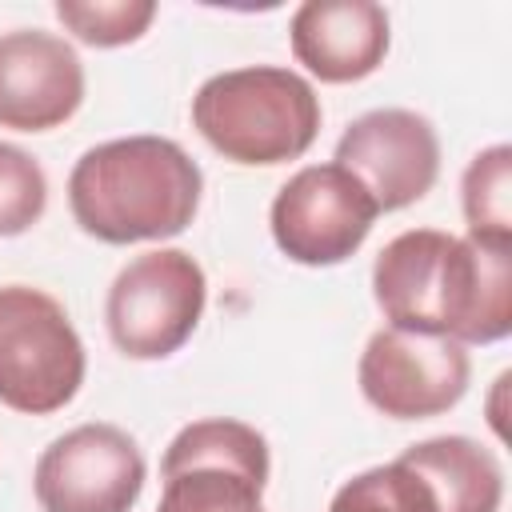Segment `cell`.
Listing matches in <instances>:
<instances>
[{
    "instance_id": "obj_1",
    "label": "cell",
    "mask_w": 512,
    "mask_h": 512,
    "mask_svg": "<svg viewBox=\"0 0 512 512\" xmlns=\"http://www.w3.org/2000/svg\"><path fill=\"white\" fill-rule=\"evenodd\" d=\"M372 296L388 328L496 344L512 332V248L440 228H408L372 260Z\"/></svg>"
},
{
    "instance_id": "obj_2",
    "label": "cell",
    "mask_w": 512,
    "mask_h": 512,
    "mask_svg": "<svg viewBox=\"0 0 512 512\" xmlns=\"http://www.w3.org/2000/svg\"><path fill=\"white\" fill-rule=\"evenodd\" d=\"M204 172L168 136H120L88 148L68 172V208L100 244L180 236L200 208Z\"/></svg>"
},
{
    "instance_id": "obj_3",
    "label": "cell",
    "mask_w": 512,
    "mask_h": 512,
    "mask_svg": "<svg viewBox=\"0 0 512 512\" xmlns=\"http://www.w3.org/2000/svg\"><path fill=\"white\" fill-rule=\"evenodd\" d=\"M192 128L232 164L272 168L300 160L320 136L316 88L280 64L208 76L192 96Z\"/></svg>"
},
{
    "instance_id": "obj_4",
    "label": "cell",
    "mask_w": 512,
    "mask_h": 512,
    "mask_svg": "<svg viewBox=\"0 0 512 512\" xmlns=\"http://www.w3.org/2000/svg\"><path fill=\"white\" fill-rule=\"evenodd\" d=\"M88 356L64 304L32 284H0V404L24 416L68 408Z\"/></svg>"
},
{
    "instance_id": "obj_5",
    "label": "cell",
    "mask_w": 512,
    "mask_h": 512,
    "mask_svg": "<svg viewBox=\"0 0 512 512\" xmlns=\"http://www.w3.org/2000/svg\"><path fill=\"white\" fill-rule=\"evenodd\" d=\"M268 440L232 416L184 424L160 460L156 512H264Z\"/></svg>"
},
{
    "instance_id": "obj_6",
    "label": "cell",
    "mask_w": 512,
    "mask_h": 512,
    "mask_svg": "<svg viewBox=\"0 0 512 512\" xmlns=\"http://www.w3.org/2000/svg\"><path fill=\"white\" fill-rule=\"evenodd\" d=\"M208 304V276L184 248H152L128 260L104 300L112 344L128 360H168L180 352Z\"/></svg>"
},
{
    "instance_id": "obj_7",
    "label": "cell",
    "mask_w": 512,
    "mask_h": 512,
    "mask_svg": "<svg viewBox=\"0 0 512 512\" xmlns=\"http://www.w3.org/2000/svg\"><path fill=\"white\" fill-rule=\"evenodd\" d=\"M380 208L340 164H308L288 176L268 208L276 248L304 268H332L360 252Z\"/></svg>"
},
{
    "instance_id": "obj_8",
    "label": "cell",
    "mask_w": 512,
    "mask_h": 512,
    "mask_svg": "<svg viewBox=\"0 0 512 512\" xmlns=\"http://www.w3.org/2000/svg\"><path fill=\"white\" fill-rule=\"evenodd\" d=\"M148 480L140 444L116 424H76L56 436L36 468L40 512H132Z\"/></svg>"
},
{
    "instance_id": "obj_9",
    "label": "cell",
    "mask_w": 512,
    "mask_h": 512,
    "mask_svg": "<svg viewBox=\"0 0 512 512\" xmlns=\"http://www.w3.org/2000/svg\"><path fill=\"white\" fill-rule=\"evenodd\" d=\"M356 380L364 400L388 420H432L456 408L472 380L468 348L448 336L380 328L368 336Z\"/></svg>"
},
{
    "instance_id": "obj_10",
    "label": "cell",
    "mask_w": 512,
    "mask_h": 512,
    "mask_svg": "<svg viewBox=\"0 0 512 512\" xmlns=\"http://www.w3.org/2000/svg\"><path fill=\"white\" fill-rule=\"evenodd\" d=\"M332 164L352 172L380 212H396L432 192L440 176V136L432 120L412 108H372L340 132Z\"/></svg>"
},
{
    "instance_id": "obj_11",
    "label": "cell",
    "mask_w": 512,
    "mask_h": 512,
    "mask_svg": "<svg viewBox=\"0 0 512 512\" xmlns=\"http://www.w3.org/2000/svg\"><path fill=\"white\" fill-rule=\"evenodd\" d=\"M84 104V64L76 48L44 28L0 36V128L52 132Z\"/></svg>"
},
{
    "instance_id": "obj_12",
    "label": "cell",
    "mask_w": 512,
    "mask_h": 512,
    "mask_svg": "<svg viewBox=\"0 0 512 512\" xmlns=\"http://www.w3.org/2000/svg\"><path fill=\"white\" fill-rule=\"evenodd\" d=\"M292 56L324 84L372 76L392 44L388 12L376 0H304L288 24Z\"/></svg>"
},
{
    "instance_id": "obj_13",
    "label": "cell",
    "mask_w": 512,
    "mask_h": 512,
    "mask_svg": "<svg viewBox=\"0 0 512 512\" xmlns=\"http://www.w3.org/2000/svg\"><path fill=\"white\" fill-rule=\"evenodd\" d=\"M420 476L436 512H500L504 468L492 448L472 436H428L396 456Z\"/></svg>"
},
{
    "instance_id": "obj_14",
    "label": "cell",
    "mask_w": 512,
    "mask_h": 512,
    "mask_svg": "<svg viewBox=\"0 0 512 512\" xmlns=\"http://www.w3.org/2000/svg\"><path fill=\"white\" fill-rule=\"evenodd\" d=\"M460 208L468 240L512 248V148L492 144L476 152L460 176Z\"/></svg>"
},
{
    "instance_id": "obj_15",
    "label": "cell",
    "mask_w": 512,
    "mask_h": 512,
    "mask_svg": "<svg viewBox=\"0 0 512 512\" xmlns=\"http://www.w3.org/2000/svg\"><path fill=\"white\" fill-rule=\"evenodd\" d=\"M56 20L88 48H124L136 44L152 20V0H56Z\"/></svg>"
},
{
    "instance_id": "obj_16",
    "label": "cell",
    "mask_w": 512,
    "mask_h": 512,
    "mask_svg": "<svg viewBox=\"0 0 512 512\" xmlns=\"http://www.w3.org/2000/svg\"><path fill=\"white\" fill-rule=\"evenodd\" d=\"M328 512H436V504L420 484V476L400 460H392L344 480Z\"/></svg>"
},
{
    "instance_id": "obj_17",
    "label": "cell",
    "mask_w": 512,
    "mask_h": 512,
    "mask_svg": "<svg viewBox=\"0 0 512 512\" xmlns=\"http://www.w3.org/2000/svg\"><path fill=\"white\" fill-rule=\"evenodd\" d=\"M48 208V176L40 160L0 140V240L24 236Z\"/></svg>"
}]
</instances>
